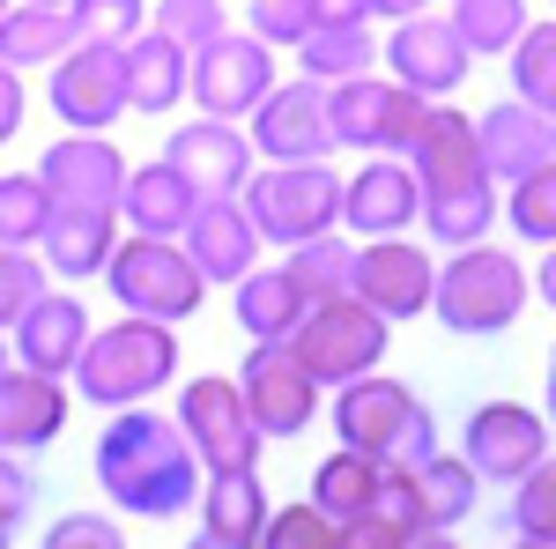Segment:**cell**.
Instances as JSON below:
<instances>
[{"label": "cell", "instance_id": "6da1fadb", "mask_svg": "<svg viewBox=\"0 0 556 549\" xmlns=\"http://www.w3.org/2000/svg\"><path fill=\"white\" fill-rule=\"evenodd\" d=\"M97 483L119 512L141 520H172L201 498V461L186 446V431L156 409H119L112 431L97 438Z\"/></svg>", "mask_w": 556, "mask_h": 549}, {"label": "cell", "instance_id": "7a4b0ae2", "mask_svg": "<svg viewBox=\"0 0 556 549\" xmlns=\"http://www.w3.org/2000/svg\"><path fill=\"white\" fill-rule=\"evenodd\" d=\"M408 171L424 186V223L445 246H482V230L497 223V178L482 171L475 149V120L453 104H430L416 141H408Z\"/></svg>", "mask_w": 556, "mask_h": 549}, {"label": "cell", "instance_id": "3957f363", "mask_svg": "<svg viewBox=\"0 0 556 549\" xmlns=\"http://www.w3.org/2000/svg\"><path fill=\"white\" fill-rule=\"evenodd\" d=\"M75 394L83 401H97V409H141V401H156L164 386L178 379V335L164 327V320H141V312H127V320H112V327H97V335L83 341V357H75Z\"/></svg>", "mask_w": 556, "mask_h": 549}, {"label": "cell", "instance_id": "277c9868", "mask_svg": "<svg viewBox=\"0 0 556 549\" xmlns=\"http://www.w3.org/2000/svg\"><path fill=\"white\" fill-rule=\"evenodd\" d=\"M334 431H342V446L386 461L393 475H408V467H424L430 453H438V431H430L424 401H416L401 379H379V372H364V379L342 386V401H334Z\"/></svg>", "mask_w": 556, "mask_h": 549}, {"label": "cell", "instance_id": "5b68a950", "mask_svg": "<svg viewBox=\"0 0 556 549\" xmlns=\"http://www.w3.org/2000/svg\"><path fill=\"white\" fill-rule=\"evenodd\" d=\"M527 297H534V275H527L513 253H497V246H460L453 267L438 275V290H430V312H438L453 335L482 341V335H505Z\"/></svg>", "mask_w": 556, "mask_h": 549}, {"label": "cell", "instance_id": "8992f818", "mask_svg": "<svg viewBox=\"0 0 556 549\" xmlns=\"http://www.w3.org/2000/svg\"><path fill=\"white\" fill-rule=\"evenodd\" d=\"M104 290L119 297L127 312H141V320L178 327V320H193V312H201L208 283H201V267L186 260L178 238H141V230H134V238H119L112 260H104Z\"/></svg>", "mask_w": 556, "mask_h": 549}, {"label": "cell", "instance_id": "52a82bcc", "mask_svg": "<svg viewBox=\"0 0 556 549\" xmlns=\"http://www.w3.org/2000/svg\"><path fill=\"white\" fill-rule=\"evenodd\" d=\"M245 215H253L260 246H304V238H327L334 215H342V186L327 164H267L245 178Z\"/></svg>", "mask_w": 556, "mask_h": 549}, {"label": "cell", "instance_id": "ba28073f", "mask_svg": "<svg viewBox=\"0 0 556 549\" xmlns=\"http://www.w3.org/2000/svg\"><path fill=\"white\" fill-rule=\"evenodd\" d=\"M290 349H298V364L319 386H349L364 372H379L386 320L364 297H327V304H304V320L290 327Z\"/></svg>", "mask_w": 556, "mask_h": 549}, {"label": "cell", "instance_id": "9c48e42d", "mask_svg": "<svg viewBox=\"0 0 556 549\" xmlns=\"http://www.w3.org/2000/svg\"><path fill=\"white\" fill-rule=\"evenodd\" d=\"M424 97L408 83H371V75H349L327 89V127L334 149H371V157H408V141L424 127Z\"/></svg>", "mask_w": 556, "mask_h": 549}, {"label": "cell", "instance_id": "30bf717a", "mask_svg": "<svg viewBox=\"0 0 556 549\" xmlns=\"http://www.w3.org/2000/svg\"><path fill=\"white\" fill-rule=\"evenodd\" d=\"M275 89V60L260 38L215 30L193 60H186V97L201 104V120H253V104Z\"/></svg>", "mask_w": 556, "mask_h": 549}, {"label": "cell", "instance_id": "8fae6325", "mask_svg": "<svg viewBox=\"0 0 556 549\" xmlns=\"http://www.w3.org/2000/svg\"><path fill=\"white\" fill-rule=\"evenodd\" d=\"M178 431H186V446H193V461L208 467H253L260 461V423L253 409H245V394H238V379H186V394H178Z\"/></svg>", "mask_w": 556, "mask_h": 549}, {"label": "cell", "instance_id": "7c38bea8", "mask_svg": "<svg viewBox=\"0 0 556 549\" xmlns=\"http://www.w3.org/2000/svg\"><path fill=\"white\" fill-rule=\"evenodd\" d=\"M52 112L67 120V134H104L127 112V52L119 45H67L52 60Z\"/></svg>", "mask_w": 556, "mask_h": 549}, {"label": "cell", "instance_id": "4fadbf2b", "mask_svg": "<svg viewBox=\"0 0 556 549\" xmlns=\"http://www.w3.org/2000/svg\"><path fill=\"white\" fill-rule=\"evenodd\" d=\"M253 157L267 164H319L334 149V127H327V83H275L253 104Z\"/></svg>", "mask_w": 556, "mask_h": 549}, {"label": "cell", "instance_id": "5bb4252c", "mask_svg": "<svg viewBox=\"0 0 556 549\" xmlns=\"http://www.w3.org/2000/svg\"><path fill=\"white\" fill-rule=\"evenodd\" d=\"M238 394L253 409L260 438H298L319 416V379L298 364L290 341H260L253 357H245V372H238Z\"/></svg>", "mask_w": 556, "mask_h": 549}, {"label": "cell", "instance_id": "9a60e30c", "mask_svg": "<svg viewBox=\"0 0 556 549\" xmlns=\"http://www.w3.org/2000/svg\"><path fill=\"white\" fill-rule=\"evenodd\" d=\"M127 157L104 141V134H60L38 157V178L52 194V209H104L119 215V194H127Z\"/></svg>", "mask_w": 556, "mask_h": 549}, {"label": "cell", "instance_id": "2e32d148", "mask_svg": "<svg viewBox=\"0 0 556 549\" xmlns=\"http://www.w3.org/2000/svg\"><path fill=\"white\" fill-rule=\"evenodd\" d=\"M430 290H438V267L408 238H371L356 253V275H349V297H364L379 320H416V312H430Z\"/></svg>", "mask_w": 556, "mask_h": 549}, {"label": "cell", "instance_id": "e0dca14e", "mask_svg": "<svg viewBox=\"0 0 556 549\" xmlns=\"http://www.w3.org/2000/svg\"><path fill=\"white\" fill-rule=\"evenodd\" d=\"M164 164H172L201 201L245 194V178H253V141L238 134V120H193V127H178L172 141H164Z\"/></svg>", "mask_w": 556, "mask_h": 549}, {"label": "cell", "instance_id": "ac0fdd59", "mask_svg": "<svg viewBox=\"0 0 556 549\" xmlns=\"http://www.w3.org/2000/svg\"><path fill=\"white\" fill-rule=\"evenodd\" d=\"M468 467L475 475H490V483H519L527 467L549 453V423L534 416V409H519V401H490V409H475L468 416Z\"/></svg>", "mask_w": 556, "mask_h": 549}, {"label": "cell", "instance_id": "d6986e66", "mask_svg": "<svg viewBox=\"0 0 556 549\" xmlns=\"http://www.w3.org/2000/svg\"><path fill=\"white\" fill-rule=\"evenodd\" d=\"M178 246H186V260H193V267H201V283H238L245 267H260V230H253V215H245V201H238V194L201 201V209H193V223L178 230Z\"/></svg>", "mask_w": 556, "mask_h": 549}, {"label": "cell", "instance_id": "ffe728a7", "mask_svg": "<svg viewBox=\"0 0 556 549\" xmlns=\"http://www.w3.org/2000/svg\"><path fill=\"white\" fill-rule=\"evenodd\" d=\"M67 431V379L0 364V453H45Z\"/></svg>", "mask_w": 556, "mask_h": 549}, {"label": "cell", "instance_id": "44dd1931", "mask_svg": "<svg viewBox=\"0 0 556 549\" xmlns=\"http://www.w3.org/2000/svg\"><path fill=\"white\" fill-rule=\"evenodd\" d=\"M416 215H424V186H416L408 157H379L342 186V223L364 238H401Z\"/></svg>", "mask_w": 556, "mask_h": 549}, {"label": "cell", "instance_id": "7402d4cb", "mask_svg": "<svg viewBox=\"0 0 556 549\" xmlns=\"http://www.w3.org/2000/svg\"><path fill=\"white\" fill-rule=\"evenodd\" d=\"M393 83H408L416 97H453V89L468 83V45L453 23H430V15H401V30H393Z\"/></svg>", "mask_w": 556, "mask_h": 549}, {"label": "cell", "instance_id": "603a6c76", "mask_svg": "<svg viewBox=\"0 0 556 549\" xmlns=\"http://www.w3.org/2000/svg\"><path fill=\"white\" fill-rule=\"evenodd\" d=\"M83 341H89V312L67 290H45L38 304L8 327L15 364H30V372H45V379H67V372H75V357H83Z\"/></svg>", "mask_w": 556, "mask_h": 549}, {"label": "cell", "instance_id": "cb8c5ba5", "mask_svg": "<svg viewBox=\"0 0 556 549\" xmlns=\"http://www.w3.org/2000/svg\"><path fill=\"white\" fill-rule=\"evenodd\" d=\"M475 149H482V171L490 178H527L534 164H549V112L534 104H497L490 120H475Z\"/></svg>", "mask_w": 556, "mask_h": 549}, {"label": "cell", "instance_id": "d4e9b609", "mask_svg": "<svg viewBox=\"0 0 556 549\" xmlns=\"http://www.w3.org/2000/svg\"><path fill=\"white\" fill-rule=\"evenodd\" d=\"M112 246H119V215H104V209H52V223H45V238H38L45 267L67 275V283L104 275Z\"/></svg>", "mask_w": 556, "mask_h": 549}, {"label": "cell", "instance_id": "484cf974", "mask_svg": "<svg viewBox=\"0 0 556 549\" xmlns=\"http://www.w3.org/2000/svg\"><path fill=\"white\" fill-rule=\"evenodd\" d=\"M127 52V112H172V104H186V45H172L164 30H141V38L119 45Z\"/></svg>", "mask_w": 556, "mask_h": 549}, {"label": "cell", "instance_id": "4316f807", "mask_svg": "<svg viewBox=\"0 0 556 549\" xmlns=\"http://www.w3.org/2000/svg\"><path fill=\"white\" fill-rule=\"evenodd\" d=\"M193 209H201V194H193V186H186L172 164H141V171H127L119 215H127L141 238H178V230L193 223Z\"/></svg>", "mask_w": 556, "mask_h": 549}, {"label": "cell", "instance_id": "83f0119b", "mask_svg": "<svg viewBox=\"0 0 556 549\" xmlns=\"http://www.w3.org/2000/svg\"><path fill=\"white\" fill-rule=\"evenodd\" d=\"M408 483V512H416V527H460L482 498V475L468 461H453V453H430L424 467H408L401 475Z\"/></svg>", "mask_w": 556, "mask_h": 549}, {"label": "cell", "instance_id": "f1b7e54d", "mask_svg": "<svg viewBox=\"0 0 556 549\" xmlns=\"http://www.w3.org/2000/svg\"><path fill=\"white\" fill-rule=\"evenodd\" d=\"M67 45H75L67 8H45V0H8V15H0V60H8L15 75H23V67H52Z\"/></svg>", "mask_w": 556, "mask_h": 549}, {"label": "cell", "instance_id": "f546056e", "mask_svg": "<svg viewBox=\"0 0 556 549\" xmlns=\"http://www.w3.org/2000/svg\"><path fill=\"white\" fill-rule=\"evenodd\" d=\"M267 490H260L253 467H215L208 490H201V520H208V535H230V542H260V527H267Z\"/></svg>", "mask_w": 556, "mask_h": 549}, {"label": "cell", "instance_id": "4dcf8cb0", "mask_svg": "<svg viewBox=\"0 0 556 549\" xmlns=\"http://www.w3.org/2000/svg\"><path fill=\"white\" fill-rule=\"evenodd\" d=\"M298 320H304V290L282 267H245L238 275V327L253 341H290Z\"/></svg>", "mask_w": 556, "mask_h": 549}, {"label": "cell", "instance_id": "1f68e13d", "mask_svg": "<svg viewBox=\"0 0 556 549\" xmlns=\"http://www.w3.org/2000/svg\"><path fill=\"white\" fill-rule=\"evenodd\" d=\"M379 490H386V461L356 453V446H342L334 461H319V475H312V506L327 512V520H356V512H379Z\"/></svg>", "mask_w": 556, "mask_h": 549}, {"label": "cell", "instance_id": "d6a6232c", "mask_svg": "<svg viewBox=\"0 0 556 549\" xmlns=\"http://www.w3.org/2000/svg\"><path fill=\"white\" fill-rule=\"evenodd\" d=\"M298 60L312 83H349V75H371L379 45H371V23H312L298 38Z\"/></svg>", "mask_w": 556, "mask_h": 549}, {"label": "cell", "instance_id": "836d02e7", "mask_svg": "<svg viewBox=\"0 0 556 549\" xmlns=\"http://www.w3.org/2000/svg\"><path fill=\"white\" fill-rule=\"evenodd\" d=\"M282 275L304 290V304H327V297H349V275H356V253H349L342 238L327 230V238H304V246H290V260H282Z\"/></svg>", "mask_w": 556, "mask_h": 549}, {"label": "cell", "instance_id": "e575fe53", "mask_svg": "<svg viewBox=\"0 0 556 549\" xmlns=\"http://www.w3.org/2000/svg\"><path fill=\"white\" fill-rule=\"evenodd\" d=\"M45 223H52V194H45V178H38V171H8V178H0V246L38 253Z\"/></svg>", "mask_w": 556, "mask_h": 549}, {"label": "cell", "instance_id": "d590c367", "mask_svg": "<svg viewBox=\"0 0 556 549\" xmlns=\"http://www.w3.org/2000/svg\"><path fill=\"white\" fill-rule=\"evenodd\" d=\"M468 52H513L519 30H527V0H453L445 15Z\"/></svg>", "mask_w": 556, "mask_h": 549}, {"label": "cell", "instance_id": "8d00e7d4", "mask_svg": "<svg viewBox=\"0 0 556 549\" xmlns=\"http://www.w3.org/2000/svg\"><path fill=\"white\" fill-rule=\"evenodd\" d=\"M513 89H519V104L556 112V23L519 30V45H513Z\"/></svg>", "mask_w": 556, "mask_h": 549}, {"label": "cell", "instance_id": "74e56055", "mask_svg": "<svg viewBox=\"0 0 556 549\" xmlns=\"http://www.w3.org/2000/svg\"><path fill=\"white\" fill-rule=\"evenodd\" d=\"M75 45H127L149 23V0H67Z\"/></svg>", "mask_w": 556, "mask_h": 549}, {"label": "cell", "instance_id": "f35d334b", "mask_svg": "<svg viewBox=\"0 0 556 549\" xmlns=\"http://www.w3.org/2000/svg\"><path fill=\"white\" fill-rule=\"evenodd\" d=\"M513 230L534 246H556V157L513 178Z\"/></svg>", "mask_w": 556, "mask_h": 549}, {"label": "cell", "instance_id": "ab89813d", "mask_svg": "<svg viewBox=\"0 0 556 549\" xmlns=\"http://www.w3.org/2000/svg\"><path fill=\"white\" fill-rule=\"evenodd\" d=\"M513 527L519 535H556V453H542L513 483Z\"/></svg>", "mask_w": 556, "mask_h": 549}, {"label": "cell", "instance_id": "60d3db41", "mask_svg": "<svg viewBox=\"0 0 556 549\" xmlns=\"http://www.w3.org/2000/svg\"><path fill=\"white\" fill-rule=\"evenodd\" d=\"M253 549H334V520L312 506V498L304 506H282V512H267Z\"/></svg>", "mask_w": 556, "mask_h": 549}, {"label": "cell", "instance_id": "b9f144b4", "mask_svg": "<svg viewBox=\"0 0 556 549\" xmlns=\"http://www.w3.org/2000/svg\"><path fill=\"white\" fill-rule=\"evenodd\" d=\"M45 297V267H38V253H23V246H0V335L30 312Z\"/></svg>", "mask_w": 556, "mask_h": 549}, {"label": "cell", "instance_id": "7bdbcfd3", "mask_svg": "<svg viewBox=\"0 0 556 549\" xmlns=\"http://www.w3.org/2000/svg\"><path fill=\"white\" fill-rule=\"evenodd\" d=\"M156 30L172 45H186V52H201L223 30V8L215 0H156Z\"/></svg>", "mask_w": 556, "mask_h": 549}, {"label": "cell", "instance_id": "ee69618b", "mask_svg": "<svg viewBox=\"0 0 556 549\" xmlns=\"http://www.w3.org/2000/svg\"><path fill=\"white\" fill-rule=\"evenodd\" d=\"M38 549H127V527L119 520H97V512H67L45 527Z\"/></svg>", "mask_w": 556, "mask_h": 549}, {"label": "cell", "instance_id": "f6af8a7d", "mask_svg": "<svg viewBox=\"0 0 556 549\" xmlns=\"http://www.w3.org/2000/svg\"><path fill=\"white\" fill-rule=\"evenodd\" d=\"M312 23H319L312 0H253V38L260 45H298Z\"/></svg>", "mask_w": 556, "mask_h": 549}, {"label": "cell", "instance_id": "bcb514c9", "mask_svg": "<svg viewBox=\"0 0 556 549\" xmlns=\"http://www.w3.org/2000/svg\"><path fill=\"white\" fill-rule=\"evenodd\" d=\"M38 506V475L23 467V453H0V527H23Z\"/></svg>", "mask_w": 556, "mask_h": 549}, {"label": "cell", "instance_id": "7dc6e473", "mask_svg": "<svg viewBox=\"0 0 556 549\" xmlns=\"http://www.w3.org/2000/svg\"><path fill=\"white\" fill-rule=\"evenodd\" d=\"M23 104H30V97H23V75H15V67L0 60V149H8V141L23 134Z\"/></svg>", "mask_w": 556, "mask_h": 549}, {"label": "cell", "instance_id": "c3c4849f", "mask_svg": "<svg viewBox=\"0 0 556 549\" xmlns=\"http://www.w3.org/2000/svg\"><path fill=\"white\" fill-rule=\"evenodd\" d=\"M312 8H319V23H371L364 0H312Z\"/></svg>", "mask_w": 556, "mask_h": 549}, {"label": "cell", "instance_id": "681fc988", "mask_svg": "<svg viewBox=\"0 0 556 549\" xmlns=\"http://www.w3.org/2000/svg\"><path fill=\"white\" fill-rule=\"evenodd\" d=\"M401 549H453V527H408Z\"/></svg>", "mask_w": 556, "mask_h": 549}, {"label": "cell", "instance_id": "f907efd6", "mask_svg": "<svg viewBox=\"0 0 556 549\" xmlns=\"http://www.w3.org/2000/svg\"><path fill=\"white\" fill-rule=\"evenodd\" d=\"M430 0H364V15H424Z\"/></svg>", "mask_w": 556, "mask_h": 549}, {"label": "cell", "instance_id": "816d5d0a", "mask_svg": "<svg viewBox=\"0 0 556 549\" xmlns=\"http://www.w3.org/2000/svg\"><path fill=\"white\" fill-rule=\"evenodd\" d=\"M534 297H542V304H556V246H549V260H542V275H534Z\"/></svg>", "mask_w": 556, "mask_h": 549}, {"label": "cell", "instance_id": "f5cc1de1", "mask_svg": "<svg viewBox=\"0 0 556 549\" xmlns=\"http://www.w3.org/2000/svg\"><path fill=\"white\" fill-rule=\"evenodd\" d=\"M186 549H245V542H230V535H208V527H201V535H193Z\"/></svg>", "mask_w": 556, "mask_h": 549}, {"label": "cell", "instance_id": "db71d44e", "mask_svg": "<svg viewBox=\"0 0 556 549\" xmlns=\"http://www.w3.org/2000/svg\"><path fill=\"white\" fill-rule=\"evenodd\" d=\"M519 549H556V535H519Z\"/></svg>", "mask_w": 556, "mask_h": 549}, {"label": "cell", "instance_id": "11a10c76", "mask_svg": "<svg viewBox=\"0 0 556 549\" xmlns=\"http://www.w3.org/2000/svg\"><path fill=\"white\" fill-rule=\"evenodd\" d=\"M549 416H556V357H549Z\"/></svg>", "mask_w": 556, "mask_h": 549}, {"label": "cell", "instance_id": "9f6ffc18", "mask_svg": "<svg viewBox=\"0 0 556 549\" xmlns=\"http://www.w3.org/2000/svg\"><path fill=\"white\" fill-rule=\"evenodd\" d=\"M8 542H15V527H0V549H8Z\"/></svg>", "mask_w": 556, "mask_h": 549}, {"label": "cell", "instance_id": "6f0895ef", "mask_svg": "<svg viewBox=\"0 0 556 549\" xmlns=\"http://www.w3.org/2000/svg\"><path fill=\"white\" fill-rule=\"evenodd\" d=\"M8 357H15V349H8V335H0V364H8Z\"/></svg>", "mask_w": 556, "mask_h": 549}, {"label": "cell", "instance_id": "680465c9", "mask_svg": "<svg viewBox=\"0 0 556 549\" xmlns=\"http://www.w3.org/2000/svg\"><path fill=\"white\" fill-rule=\"evenodd\" d=\"M549 149H556V112H549Z\"/></svg>", "mask_w": 556, "mask_h": 549}, {"label": "cell", "instance_id": "91938a15", "mask_svg": "<svg viewBox=\"0 0 556 549\" xmlns=\"http://www.w3.org/2000/svg\"><path fill=\"white\" fill-rule=\"evenodd\" d=\"M45 8H67V0H45Z\"/></svg>", "mask_w": 556, "mask_h": 549}, {"label": "cell", "instance_id": "94428289", "mask_svg": "<svg viewBox=\"0 0 556 549\" xmlns=\"http://www.w3.org/2000/svg\"><path fill=\"white\" fill-rule=\"evenodd\" d=\"M0 15H8V0H0Z\"/></svg>", "mask_w": 556, "mask_h": 549}]
</instances>
